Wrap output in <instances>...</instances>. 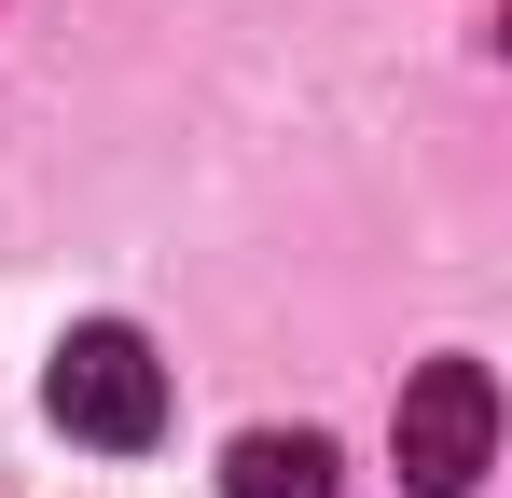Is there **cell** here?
I'll use <instances>...</instances> for the list:
<instances>
[{"label": "cell", "mask_w": 512, "mask_h": 498, "mask_svg": "<svg viewBox=\"0 0 512 498\" xmlns=\"http://www.w3.org/2000/svg\"><path fill=\"white\" fill-rule=\"evenodd\" d=\"M42 402H56V429H70V443H97V457H139V443L167 429V360H153L125 319H84L70 346H56Z\"/></svg>", "instance_id": "6da1fadb"}, {"label": "cell", "mask_w": 512, "mask_h": 498, "mask_svg": "<svg viewBox=\"0 0 512 498\" xmlns=\"http://www.w3.org/2000/svg\"><path fill=\"white\" fill-rule=\"evenodd\" d=\"M388 443H402V485L416 498H471L485 457H499V374L485 360H429L402 388V415H388Z\"/></svg>", "instance_id": "7a4b0ae2"}, {"label": "cell", "mask_w": 512, "mask_h": 498, "mask_svg": "<svg viewBox=\"0 0 512 498\" xmlns=\"http://www.w3.org/2000/svg\"><path fill=\"white\" fill-rule=\"evenodd\" d=\"M222 498H333V443L319 429H250L222 457Z\"/></svg>", "instance_id": "3957f363"}]
</instances>
